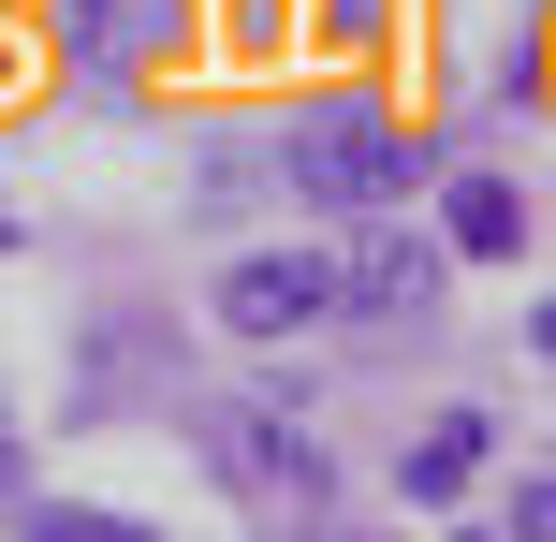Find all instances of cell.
<instances>
[{"label": "cell", "mask_w": 556, "mask_h": 542, "mask_svg": "<svg viewBox=\"0 0 556 542\" xmlns=\"http://www.w3.org/2000/svg\"><path fill=\"white\" fill-rule=\"evenodd\" d=\"M29 542H147V528H117V514H29Z\"/></svg>", "instance_id": "cell-7"}, {"label": "cell", "mask_w": 556, "mask_h": 542, "mask_svg": "<svg viewBox=\"0 0 556 542\" xmlns=\"http://www.w3.org/2000/svg\"><path fill=\"white\" fill-rule=\"evenodd\" d=\"M293 191L307 205H395V191H425V147L395 133V117H366V103H323V117H293Z\"/></svg>", "instance_id": "cell-1"}, {"label": "cell", "mask_w": 556, "mask_h": 542, "mask_svg": "<svg viewBox=\"0 0 556 542\" xmlns=\"http://www.w3.org/2000/svg\"><path fill=\"white\" fill-rule=\"evenodd\" d=\"M440 250H483V264H513V250H528V191L469 176V191H454V235H440Z\"/></svg>", "instance_id": "cell-5"}, {"label": "cell", "mask_w": 556, "mask_h": 542, "mask_svg": "<svg viewBox=\"0 0 556 542\" xmlns=\"http://www.w3.org/2000/svg\"><path fill=\"white\" fill-rule=\"evenodd\" d=\"M469 469H483V426L454 411V426H425V440H410V469H395V484H410V499H454Z\"/></svg>", "instance_id": "cell-6"}, {"label": "cell", "mask_w": 556, "mask_h": 542, "mask_svg": "<svg viewBox=\"0 0 556 542\" xmlns=\"http://www.w3.org/2000/svg\"><path fill=\"white\" fill-rule=\"evenodd\" d=\"M0 514H15V440H0Z\"/></svg>", "instance_id": "cell-8"}, {"label": "cell", "mask_w": 556, "mask_h": 542, "mask_svg": "<svg viewBox=\"0 0 556 542\" xmlns=\"http://www.w3.org/2000/svg\"><path fill=\"white\" fill-rule=\"evenodd\" d=\"M440 293V235H352L323 264V308H366V323H410Z\"/></svg>", "instance_id": "cell-3"}, {"label": "cell", "mask_w": 556, "mask_h": 542, "mask_svg": "<svg viewBox=\"0 0 556 542\" xmlns=\"http://www.w3.org/2000/svg\"><path fill=\"white\" fill-rule=\"evenodd\" d=\"M205 455H220V484L264 499V514H323V455H307V426H278V411H220Z\"/></svg>", "instance_id": "cell-2"}, {"label": "cell", "mask_w": 556, "mask_h": 542, "mask_svg": "<svg viewBox=\"0 0 556 542\" xmlns=\"http://www.w3.org/2000/svg\"><path fill=\"white\" fill-rule=\"evenodd\" d=\"M307 308H323V264H307V250H250L220 279V323H235V338H293Z\"/></svg>", "instance_id": "cell-4"}]
</instances>
